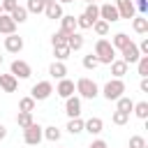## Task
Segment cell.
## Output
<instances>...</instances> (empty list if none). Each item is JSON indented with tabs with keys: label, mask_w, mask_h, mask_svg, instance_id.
<instances>
[{
	"label": "cell",
	"mask_w": 148,
	"mask_h": 148,
	"mask_svg": "<svg viewBox=\"0 0 148 148\" xmlns=\"http://www.w3.org/2000/svg\"><path fill=\"white\" fill-rule=\"evenodd\" d=\"M58 2H65L67 5V2H76V0H58Z\"/></svg>",
	"instance_id": "cell-47"
},
{
	"label": "cell",
	"mask_w": 148,
	"mask_h": 148,
	"mask_svg": "<svg viewBox=\"0 0 148 148\" xmlns=\"http://www.w3.org/2000/svg\"><path fill=\"white\" fill-rule=\"evenodd\" d=\"M0 113H2V111H0Z\"/></svg>",
	"instance_id": "cell-52"
},
{
	"label": "cell",
	"mask_w": 148,
	"mask_h": 148,
	"mask_svg": "<svg viewBox=\"0 0 148 148\" xmlns=\"http://www.w3.org/2000/svg\"><path fill=\"white\" fill-rule=\"evenodd\" d=\"M65 113H67L69 118H79V116H81V99H79L76 95H72V97L65 99Z\"/></svg>",
	"instance_id": "cell-10"
},
{
	"label": "cell",
	"mask_w": 148,
	"mask_h": 148,
	"mask_svg": "<svg viewBox=\"0 0 148 148\" xmlns=\"http://www.w3.org/2000/svg\"><path fill=\"white\" fill-rule=\"evenodd\" d=\"M130 148H146V139H143V136H139V134L130 136Z\"/></svg>",
	"instance_id": "cell-38"
},
{
	"label": "cell",
	"mask_w": 148,
	"mask_h": 148,
	"mask_svg": "<svg viewBox=\"0 0 148 148\" xmlns=\"http://www.w3.org/2000/svg\"><path fill=\"white\" fill-rule=\"evenodd\" d=\"M111 74H113L116 79H123V76L127 74V65H125L123 60H113V62H111Z\"/></svg>",
	"instance_id": "cell-24"
},
{
	"label": "cell",
	"mask_w": 148,
	"mask_h": 148,
	"mask_svg": "<svg viewBox=\"0 0 148 148\" xmlns=\"http://www.w3.org/2000/svg\"><path fill=\"white\" fill-rule=\"evenodd\" d=\"M44 14H46V18L60 21V18H62V7H60V2H49V5L44 7Z\"/></svg>",
	"instance_id": "cell-17"
},
{
	"label": "cell",
	"mask_w": 148,
	"mask_h": 148,
	"mask_svg": "<svg viewBox=\"0 0 148 148\" xmlns=\"http://www.w3.org/2000/svg\"><path fill=\"white\" fill-rule=\"evenodd\" d=\"M123 92H125V83H123V79H111V81H106L104 83V90H102V95L111 102H116L118 97H123Z\"/></svg>",
	"instance_id": "cell-3"
},
{
	"label": "cell",
	"mask_w": 148,
	"mask_h": 148,
	"mask_svg": "<svg viewBox=\"0 0 148 148\" xmlns=\"http://www.w3.org/2000/svg\"><path fill=\"white\" fill-rule=\"evenodd\" d=\"M120 56H123L120 60H123L127 67H130V65H136V60L141 58V53H139V49H136V44H134V42H130V44L120 51Z\"/></svg>",
	"instance_id": "cell-6"
},
{
	"label": "cell",
	"mask_w": 148,
	"mask_h": 148,
	"mask_svg": "<svg viewBox=\"0 0 148 148\" xmlns=\"http://www.w3.org/2000/svg\"><path fill=\"white\" fill-rule=\"evenodd\" d=\"M49 74H51L53 79H65V76H67V67H65V62L53 60V62H51V67H49Z\"/></svg>",
	"instance_id": "cell-18"
},
{
	"label": "cell",
	"mask_w": 148,
	"mask_h": 148,
	"mask_svg": "<svg viewBox=\"0 0 148 148\" xmlns=\"http://www.w3.org/2000/svg\"><path fill=\"white\" fill-rule=\"evenodd\" d=\"M67 49H69V51H79V49H83V35H81V32H72V35H67Z\"/></svg>",
	"instance_id": "cell-20"
},
{
	"label": "cell",
	"mask_w": 148,
	"mask_h": 148,
	"mask_svg": "<svg viewBox=\"0 0 148 148\" xmlns=\"http://www.w3.org/2000/svg\"><path fill=\"white\" fill-rule=\"evenodd\" d=\"M44 139H49V141H60V130H58L56 125L44 127Z\"/></svg>",
	"instance_id": "cell-33"
},
{
	"label": "cell",
	"mask_w": 148,
	"mask_h": 148,
	"mask_svg": "<svg viewBox=\"0 0 148 148\" xmlns=\"http://www.w3.org/2000/svg\"><path fill=\"white\" fill-rule=\"evenodd\" d=\"M132 109H134V99H130V97H118L116 99V111H125V113H132Z\"/></svg>",
	"instance_id": "cell-22"
},
{
	"label": "cell",
	"mask_w": 148,
	"mask_h": 148,
	"mask_svg": "<svg viewBox=\"0 0 148 148\" xmlns=\"http://www.w3.org/2000/svg\"><path fill=\"white\" fill-rule=\"evenodd\" d=\"M136 49H139V53H141V56H148V39H143Z\"/></svg>",
	"instance_id": "cell-43"
},
{
	"label": "cell",
	"mask_w": 148,
	"mask_h": 148,
	"mask_svg": "<svg viewBox=\"0 0 148 148\" xmlns=\"http://www.w3.org/2000/svg\"><path fill=\"white\" fill-rule=\"evenodd\" d=\"M44 2L42 0H28V5H25V9H28V14H42L44 12Z\"/></svg>",
	"instance_id": "cell-31"
},
{
	"label": "cell",
	"mask_w": 148,
	"mask_h": 148,
	"mask_svg": "<svg viewBox=\"0 0 148 148\" xmlns=\"http://www.w3.org/2000/svg\"><path fill=\"white\" fill-rule=\"evenodd\" d=\"M5 49H7L9 53L23 51V37H18L16 32H14V35H7V37H5Z\"/></svg>",
	"instance_id": "cell-11"
},
{
	"label": "cell",
	"mask_w": 148,
	"mask_h": 148,
	"mask_svg": "<svg viewBox=\"0 0 148 148\" xmlns=\"http://www.w3.org/2000/svg\"><path fill=\"white\" fill-rule=\"evenodd\" d=\"M51 92H53L51 81H37V83L30 88V97H32L35 102H44V99H49Z\"/></svg>",
	"instance_id": "cell-4"
},
{
	"label": "cell",
	"mask_w": 148,
	"mask_h": 148,
	"mask_svg": "<svg viewBox=\"0 0 148 148\" xmlns=\"http://www.w3.org/2000/svg\"><path fill=\"white\" fill-rule=\"evenodd\" d=\"M9 74L16 76V79H28V76L32 74V69H30V65H28L25 60H14L12 67H9Z\"/></svg>",
	"instance_id": "cell-7"
},
{
	"label": "cell",
	"mask_w": 148,
	"mask_h": 148,
	"mask_svg": "<svg viewBox=\"0 0 148 148\" xmlns=\"http://www.w3.org/2000/svg\"><path fill=\"white\" fill-rule=\"evenodd\" d=\"M67 132H69V134H81V132H83V120H81V116H79V118H69Z\"/></svg>",
	"instance_id": "cell-27"
},
{
	"label": "cell",
	"mask_w": 148,
	"mask_h": 148,
	"mask_svg": "<svg viewBox=\"0 0 148 148\" xmlns=\"http://www.w3.org/2000/svg\"><path fill=\"white\" fill-rule=\"evenodd\" d=\"M76 92L81 95V97H86V99H95L97 95H99V88H97V83L92 81V79H88V76H81L79 81H76Z\"/></svg>",
	"instance_id": "cell-2"
},
{
	"label": "cell",
	"mask_w": 148,
	"mask_h": 148,
	"mask_svg": "<svg viewBox=\"0 0 148 148\" xmlns=\"http://www.w3.org/2000/svg\"><path fill=\"white\" fill-rule=\"evenodd\" d=\"M0 7H2V14H12V12L18 7V2H16V0H2Z\"/></svg>",
	"instance_id": "cell-37"
},
{
	"label": "cell",
	"mask_w": 148,
	"mask_h": 148,
	"mask_svg": "<svg viewBox=\"0 0 148 148\" xmlns=\"http://www.w3.org/2000/svg\"><path fill=\"white\" fill-rule=\"evenodd\" d=\"M102 130H104V123H102V118L92 116V118L83 120V132H90V134H99Z\"/></svg>",
	"instance_id": "cell-12"
},
{
	"label": "cell",
	"mask_w": 148,
	"mask_h": 148,
	"mask_svg": "<svg viewBox=\"0 0 148 148\" xmlns=\"http://www.w3.org/2000/svg\"><path fill=\"white\" fill-rule=\"evenodd\" d=\"M35 104H37V102H35V99H32L30 95H28V97H21V99H18V111L32 113V111H35Z\"/></svg>",
	"instance_id": "cell-25"
},
{
	"label": "cell",
	"mask_w": 148,
	"mask_h": 148,
	"mask_svg": "<svg viewBox=\"0 0 148 148\" xmlns=\"http://www.w3.org/2000/svg\"><path fill=\"white\" fill-rule=\"evenodd\" d=\"M97 65H99V62H97V58H95L92 53H88V56L83 58V67H86V69H95Z\"/></svg>",
	"instance_id": "cell-39"
},
{
	"label": "cell",
	"mask_w": 148,
	"mask_h": 148,
	"mask_svg": "<svg viewBox=\"0 0 148 148\" xmlns=\"http://www.w3.org/2000/svg\"><path fill=\"white\" fill-rule=\"evenodd\" d=\"M139 88H141V92H148V79H141Z\"/></svg>",
	"instance_id": "cell-44"
},
{
	"label": "cell",
	"mask_w": 148,
	"mask_h": 148,
	"mask_svg": "<svg viewBox=\"0 0 148 148\" xmlns=\"http://www.w3.org/2000/svg\"><path fill=\"white\" fill-rule=\"evenodd\" d=\"M0 14H2V7H0Z\"/></svg>",
	"instance_id": "cell-51"
},
{
	"label": "cell",
	"mask_w": 148,
	"mask_h": 148,
	"mask_svg": "<svg viewBox=\"0 0 148 148\" xmlns=\"http://www.w3.org/2000/svg\"><path fill=\"white\" fill-rule=\"evenodd\" d=\"M60 30H62L65 35L76 32V16H72V14H62V18H60Z\"/></svg>",
	"instance_id": "cell-13"
},
{
	"label": "cell",
	"mask_w": 148,
	"mask_h": 148,
	"mask_svg": "<svg viewBox=\"0 0 148 148\" xmlns=\"http://www.w3.org/2000/svg\"><path fill=\"white\" fill-rule=\"evenodd\" d=\"M51 44H53V46H67V35H65L62 30L53 32V37H51Z\"/></svg>",
	"instance_id": "cell-34"
},
{
	"label": "cell",
	"mask_w": 148,
	"mask_h": 148,
	"mask_svg": "<svg viewBox=\"0 0 148 148\" xmlns=\"http://www.w3.org/2000/svg\"><path fill=\"white\" fill-rule=\"evenodd\" d=\"M130 42H132V39H130L125 32H116V35H113V39H111V46H113V49H118V51H123Z\"/></svg>",
	"instance_id": "cell-21"
},
{
	"label": "cell",
	"mask_w": 148,
	"mask_h": 148,
	"mask_svg": "<svg viewBox=\"0 0 148 148\" xmlns=\"http://www.w3.org/2000/svg\"><path fill=\"white\" fill-rule=\"evenodd\" d=\"M74 90H76V88H74V81H69V79H60V83H58V88H56V92H58L60 97H65V99L72 97Z\"/></svg>",
	"instance_id": "cell-14"
},
{
	"label": "cell",
	"mask_w": 148,
	"mask_h": 148,
	"mask_svg": "<svg viewBox=\"0 0 148 148\" xmlns=\"http://www.w3.org/2000/svg\"><path fill=\"white\" fill-rule=\"evenodd\" d=\"M134 116L136 118H141V120H146L148 118V102H134Z\"/></svg>",
	"instance_id": "cell-28"
},
{
	"label": "cell",
	"mask_w": 148,
	"mask_h": 148,
	"mask_svg": "<svg viewBox=\"0 0 148 148\" xmlns=\"http://www.w3.org/2000/svg\"><path fill=\"white\" fill-rule=\"evenodd\" d=\"M113 5H116V9H118V16H120V18H134L136 9H134V2H132V0H116Z\"/></svg>",
	"instance_id": "cell-9"
},
{
	"label": "cell",
	"mask_w": 148,
	"mask_h": 148,
	"mask_svg": "<svg viewBox=\"0 0 148 148\" xmlns=\"http://www.w3.org/2000/svg\"><path fill=\"white\" fill-rule=\"evenodd\" d=\"M9 16H12V21H14L16 25H18V23H25V21H28V9L18 5V7H16V9L9 14Z\"/></svg>",
	"instance_id": "cell-23"
},
{
	"label": "cell",
	"mask_w": 148,
	"mask_h": 148,
	"mask_svg": "<svg viewBox=\"0 0 148 148\" xmlns=\"http://www.w3.org/2000/svg\"><path fill=\"white\" fill-rule=\"evenodd\" d=\"M35 120H32V113H25V111H18V116H16V125L21 127V130H25V127H30Z\"/></svg>",
	"instance_id": "cell-26"
},
{
	"label": "cell",
	"mask_w": 148,
	"mask_h": 148,
	"mask_svg": "<svg viewBox=\"0 0 148 148\" xmlns=\"http://www.w3.org/2000/svg\"><path fill=\"white\" fill-rule=\"evenodd\" d=\"M0 88H2L5 92H14V90L18 88V79L12 76V74H0Z\"/></svg>",
	"instance_id": "cell-15"
},
{
	"label": "cell",
	"mask_w": 148,
	"mask_h": 148,
	"mask_svg": "<svg viewBox=\"0 0 148 148\" xmlns=\"http://www.w3.org/2000/svg\"><path fill=\"white\" fill-rule=\"evenodd\" d=\"M23 139H25L28 146H39V141L44 139V127L39 123H32L30 127L23 130Z\"/></svg>",
	"instance_id": "cell-5"
},
{
	"label": "cell",
	"mask_w": 148,
	"mask_h": 148,
	"mask_svg": "<svg viewBox=\"0 0 148 148\" xmlns=\"http://www.w3.org/2000/svg\"><path fill=\"white\" fill-rule=\"evenodd\" d=\"M69 53H72V51H69L67 46H53V56H56V60H60V62H62L65 58H69Z\"/></svg>",
	"instance_id": "cell-36"
},
{
	"label": "cell",
	"mask_w": 148,
	"mask_h": 148,
	"mask_svg": "<svg viewBox=\"0 0 148 148\" xmlns=\"http://www.w3.org/2000/svg\"><path fill=\"white\" fill-rule=\"evenodd\" d=\"M5 136H7V127H5V125H0V141H2Z\"/></svg>",
	"instance_id": "cell-45"
},
{
	"label": "cell",
	"mask_w": 148,
	"mask_h": 148,
	"mask_svg": "<svg viewBox=\"0 0 148 148\" xmlns=\"http://www.w3.org/2000/svg\"><path fill=\"white\" fill-rule=\"evenodd\" d=\"M92 30H95V35L106 37V32H109V23H106V21H102V18H97V21L92 23Z\"/></svg>",
	"instance_id": "cell-32"
},
{
	"label": "cell",
	"mask_w": 148,
	"mask_h": 148,
	"mask_svg": "<svg viewBox=\"0 0 148 148\" xmlns=\"http://www.w3.org/2000/svg\"><path fill=\"white\" fill-rule=\"evenodd\" d=\"M42 2H44V5H49V2H58V0H42Z\"/></svg>",
	"instance_id": "cell-46"
},
{
	"label": "cell",
	"mask_w": 148,
	"mask_h": 148,
	"mask_svg": "<svg viewBox=\"0 0 148 148\" xmlns=\"http://www.w3.org/2000/svg\"><path fill=\"white\" fill-rule=\"evenodd\" d=\"M76 28H81V30H88V28H92V23L81 14V16H76Z\"/></svg>",
	"instance_id": "cell-41"
},
{
	"label": "cell",
	"mask_w": 148,
	"mask_h": 148,
	"mask_svg": "<svg viewBox=\"0 0 148 148\" xmlns=\"http://www.w3.org/2000/svg\"><path fill=\"white\" fill-rule=\"evenodd\" d=\"M86 2H88V5H95V0H86Z\"/></svg>",
	"instance_id": "cell-48"
},
{
	"label": "cell",
	"mask_w": 148,
	"mask_h": 148,
	"mask_svg": "<svg viewBox=\"0 0 148 148\" xmlns=\"http://www.w3.org/2000/svg\"><path fill=\"white\" fill-rule=\"evenodd\" d=\"M99 18H102V21H106V23H116V21H120L116 5H111V2L99 5Z\"/></svg>",
	"instance_id": "cell-8"
},
{
	"label": "cell",
	"mask_w": 148,
	"mask_h": 148,
	"mask_svg": "<svg viewBox=\"0 0 148 148\" xmlns=\"http://www.w3.org/2000/svg\"><path fill=\"white\" fill-rule=\"evenodd\" d=\"M134 9H136L141 16H146V14H148V0H136V2H134Z\"/></svg>",
	"instance_id": "cell-40"
},
{
	"label": "cell",
	"mask_w": 148,
	"mask_h": 148,
	"mask_svg": "<svg viewBox=\"0 0 148 148\" xmlns=\"http://www.w3.org/2000/svg\"><path fill=\"white\" fill-rule=\"evenodd\" d=\"M83 16H86L90 23H95V21L99 18V7H97V5H86V12H83Z\"/></svg>",
	"instance_id": "cell-29"
},
{
	"label": "cell",
	"mask_w": 148,
	"mask_h": 148,
	"mask_svg": "<svg viewBox=\"0 0 148 148\" xmlns=\"http://www.w3.org/2000/svg\"><path fill=\"white\" fill-rule=\"evenodd\" d=\"M95 58H97V62L99 65H111L113 60H116V49L111 46V42L109 39H97L95 42V53H92Z\"/></svg>",
	"instance_id": "cell-1"
},
{
	"label": "cell",
	"mask_w": 148,
	"mask_h": 148,
	"mask_svg": "<svg viewBox=\"0 0 148 148\" xmlns=\"http://www.w3.org/2000/svg\"><path fill=\"white\" fill-rule=\"evenodd\" d=\"M127 120H130V113H125V111H113V116H111L113 125H125Z\"/></svg>",
	"instance_id": "cell-35"
},
{
	"label": "cell",
	"mask_w": 148,
	"mask_h": 148,
	"mask_svg": "<svg viewBox=\"0 0 148 148\" xmlns=\"http://www.w3.org/2000/svg\"><path fill=\"white\" fill-rule=\"evenodd\" d=\"M30 148H37V146H30Z\"/></svg>",
	"instance_id": "cell-50"
},
{
	"label": "cell",
	"mask_w": 148,
	"mask_h": 148,
	"mask_svg": "<svg viewBox=\"0 0 148 148\" xmlns=\"http://www.w3.org/2000/svg\"><path fill=\"white\" fill-rule=\"evenodd\" d=\"M132 28H134L136 35H146V32H148V18L141 16V14L134 16V18H132Z\"/></svg>",
	"instance_id": "cell-19"
},
{
	"label": "cell",
	"mask_w": 148,
	"mask_h": 148,
	"mask_svg": "<svg viewBox=\"0 0 148 148\" xmlns=\"http://www.w3.org/2000/svg\"><path fill=\"white\" fill-rule=\"evenodd\" d=\"M88 148H109V146H106V141H104V139H95Z\"/></svg>",
	"instance_id": "cell-42"
},
{
	"label": "cell",
	"mask_w": 148,
	"mask_h": 148,
	"mask_svg": "<svg viewBox=\"0 0 148 148\" xmlns=\"http://www.w3.org/2000/svg\"><path fill=\"white\" fill-rule=\"evenodd\" d=\"M16 32V23L12 21L9 14H0V35H14Z\"/></svg>",
	"instance_id": "cell-16"
},
{
	"label": "cell",
	"mask_w": 148,
	"mask_h": 148,
	"mask_svg": "<svg viewBox=\"0 0 148 148\" xmlns=\"http://www.w3.org/2000/svg\"><path fill=\"white\" fill-rule=\"evenodd\" d=\"M0 65H2V56H0Z\"/></svg>",
	"instance_id": "cell-49"
},
{
	"label": "cell",
	"mask_w": 148,
	"mask_h": 148,
	"mask_svg": "<svg viewBox=\"0 0 148 148\" xmlns=\"http://www.w3.org/2000/svg\"><path fill=\"white\" fill-rule=\"evenodd\" d=\"M136 72H139L141 79H148V56H141L136 60Z\"/></svg>",
	"instance_id": "cell-30"
}]
</instances>
